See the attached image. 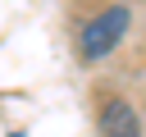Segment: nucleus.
Listing matches in <instances>:
<instances>
[{
	"label": "nucleus",
	"mask_w": 146,
	"mask_h": 137,
	"mask_svg": "<svg viewBox=\"0 0 146 137\" xmlns=\"http://www.w3.org/2000/svg\"><path fill=\"white\" fill-rule=\"evenodd\" d=\"M128 27H132V9L128 5H100V9H91L82 23H78V59L82 64H100V59H110L114 50H119V41L128 37Z\"/></svg>",
	"instance_id": "obj_1"
},
{
	"label": "nucleus",
	"mask_w": 146,
	"mask_h": 137,
	"mask_svg": "<svg viewBox=\"0 0 146 137\" xmlns=\"http://www.w3.org/2000/svg\"><path fill=\"white\" fill-rule=\"evenodd\" d=\"M100 137H141V114L132 110V100L110 96L100 105Z\"/></svg>",
	"instance_id": "obj_2"
},
{
	"label": "nucleus",
	"mask_w": 146,
	"mask_h": 137,
	"mask_svg": "<svg viewBox=\"0 0 146 137\" xmlns=\"http://www.w3.org/2000/svg\"><path fill=\"white\" fill-rule=\"evenodd\" d=\"M9 137H23V132H9Z\"/></svg>",
	"instance_id": "obj_3"
}]
</instances>
